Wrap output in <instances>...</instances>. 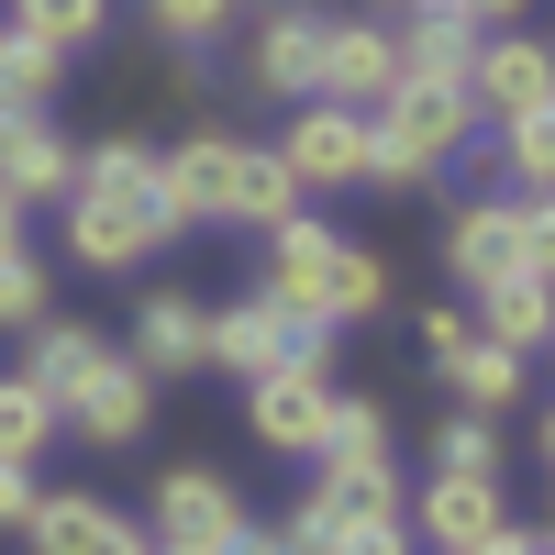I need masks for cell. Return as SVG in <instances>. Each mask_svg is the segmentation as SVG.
Returning a JSON list of instances; mask_svg holds the SVG:
<instances>
[{"label": "cell", "mask_w": 555, "mask_h": 555, "mask_svg": "<svg viewBox=\"0 0 555 555\" xmlns=\"http://www.w3.org/2000/svg\"><path fill=\"white\" fill-rule=\"evenodd\" d=\"M423 12H455V0H378V23H423Z\"/></svg>", "instance_id": "36"}, {"label": "cell", "mask_w": 555, "mask_h": 555, "mask_svg": "<svg viewBox=\"0 0 555 555\" xmlns=\"http://www.w3.org/2000/svg\"><path fill=\"white\" fill-rule=\"evenodd\" d=\"M23 544H34V555H156L145 522H122L101 489H44L34 522H23Z\"/></svg>", "instance_id": "16"}, {"label": "cell", "mask_w": 555, "mask_h": 555, "mask_svg": "<svg viewBox=\"0 0 555 555\" xmlns=\"http://www.w3.org/2000/svg\"><path fill=\"white\" fill-rule=\"evenodd\" d=\"M478 101L467 78H400L378 112H366V190H434L455 156H478Z\"/></svg>", "instance_id": "3"}, {"label": "cell", "mask_w": 555, "mask_h": 555, "mask_svg": "<svg viewBox=\"0 0 555 555\" xmlns=\"http://www.w3.org/2000/svg\"><path fill=\"white\" fill-rule=\"evenodd\" d=\"M378 512H400V455H378V467H311V489H300V512L278 522V544H289V555H322L334 533L378 522Z\"/></svg>", "instance_id": "8"}, {"label": "cell", "mask_w": 555, "mask_h": 555, "mask_svg": "<svg viewBox=\"0 0 555 555\" xmlns=\"http://www.w3.org/2000/svg\"><path fill=\"white\" fill-rule=\"evenodd\" d=\"M322 555H411V512H378V522H356V533H334Z\"/></svg>", "instance_id": "31"}, {"label": "cell", "mask_w": 555, "mask_h": 555, "mask_svg": "<svg viewBox=\"0 0 555 555\" xmlns=\"http://www.w3.org/2000/svg\"><path fill=\"white\" fill-rule=\"evenodd\" d=\"M434 478H500V423L455 411V423L434 434Z\"/></svg>", "instance_id": "30"}, {"label": "cell", "mask_w": 555, "mask_h": 555, "mask_svg": "<svg viewBox=\"0 0 555 555\" xmlns=\"http://www.w3.org/2000/svg\"><path fill=\"white\" fill-rule=\"evenodd\" d=\"M256 289L278 300V311H300V322H322V334H345V322H378L389 311V256L378 245H356V234H334V222H311V211H289L267 234V278Z\"/></svg>", "instance_id": "2"}, {"label": "cell", "mask_w": 555, "mask_h": 555, "mask_svg": "<svg viewBox=\"0 0 555 555\" xmlns=\"http://www.w3.org/2000/svg\"><path fill=\"white\" fill-rule=\"evenodd\" d=\"M522 12H533V0H455L467 34H522Z\"/></svg>", "instance_id": "32"}, {"label": "cell", "mask_w": 555, "mask_h": 555, "mask_svg": "<svg viewBox=\"0 0 555 555\" xmlns=\"http://www.w3.org/2000/svg\"><path fill=\"white\" fill-rule=\"evenodd\" d=\"M544 256H555V222L522 190H478V201L444 211V278H455V300L500 289V278H544Z\"/></svg>", "instance_id": "4"}, {"label": "cell", "mask_w": 555, "mask_h": 555, "mask_svg": "<svg viewBox=\"0 0 555 555\" xmlns=\"http://www.w3.org/2000/svg\"><path fill=\"white\" fill-rule=\"evenodd\" d=\"M56 222H67V267H89V278H133L156 245H178L167 190H156V145H145V133L78 145V178H67Z\"/></svg>", "instance_id": "1"}, {"label": "cell", "mask_w": 555, "mask_h": 555, "mask_svg": "<svg viewBox=\"0 0 555 555\" xmlns=\"http://www.w3.org/2000/svg\"><path fill=\"white\" fill-rule=\"evenodd\" d=\"M56 78H67V56H44V44H23L12 23H0V112H44Z\"/></svg>", "instance_id": "28"}, {"label": "cell", "mask_w": 555, "mask_h": 555, "mask_svg": "<svg viewBox=\"0 0 555 555\" xmlns=\"http://www.w3.org/2000/svg\"><path fill=\"white\" fill-rule=\"evenodd\" d=\"M478 156H500V167H512V190L544 201V178H555V122H500V133H478Z\"/></svg>", "instance_id": "29"}, {"label": "cell", "mask_w": 555, "mask_h": 555, "mask_svg": "<svg viewBox=\"0 0 555 555\" xmlns=\"http://www.w3.org/2000/svg\"><path fill=\"white\" fill-rule=\"evenodd\" d=\"M44 444H56V400L0 378V467H44Z\"/></svg>", "instance_id": "24"}, {"label": "cell", "mask_w": 555, "mask_h": 555, "mask_svg": "<svg viewBox=\"0 0 555 555\" xmlns=\"http://www.w3.org/2000/svg\"><path fill=\"white\" fill-rule=\"evenodd\" d=\"M378 455H400L389 411H378V400H345V389H334V411H322V444H311V467H378Z\"/></svg>", "instance_id": "23"}, {"label": "cell", "mask_w": 555, "mask_h": 555, "mask_svg": "<svg viewBox=\"0 0 555 555\" xmlns=\"http://www.w3.org/2000/svg\"><path fill=\"white\" fill-rule=\"evenodd\" d=\"M101 345H112V334H89L78 311H44L34 334H23V366H12V378H23V389H44V400H56V389L78 378V366L101 356Z\"/></svg>", "instance_id": "21"}, {"label": "cell", "mask_w": 555, "mask_h": 555, "mask_svg": "<svg viewBox=\"0 0 555 555\" xmlns=\"http://www.w3.org/2000/svg\"><path fill=\"white\" fill-rule=\"evenodd\" d=\"M245 23V0H145V34L178 44V56H201V44H222Z\"/></svg>", "instance_id": "27"}, {"label": "cell", "mask_w": 555, "mask_h": 555, "mask_svg": "<svg viewBox=\"0 0 555 555\" xmlns=\"http://www.w3.org/2000/svg\"><path fill=\"white\" fill-rule=\"evenodd\" d=\"M156 555H178V544H156Z\"/></svg>", "instance_id": "38"}, {"label": "cell", "mask_w": 555, "mask_h": 555, "mask_svg": "<svg viewBox=\"0 0 555 555\" xmlns=\"http://www.w3.org/2000/svg\"><path fill=\"white\" fill-rule=\"evenodd\" d=\"M322 411H334V356H300V366L245 378V423H256L267 455H311L322 444Z\"/></svg>", "instance_id": "11"}, {"label": "cell", "mask_w": 555, "mask_h": 555, "mask_svg": "<svg viewBox=\"0 0 555 555\" xmlns=\"http://www.w3.org/2000/svg\"><path fill=\"white\" fill-rule=\"evenodd\" d=\"M34 500H44V478H34V467H0V522H12V533L34 522Z\"/></svg>", "instance_id": "33"}, {"label": "cell", "mask_w": 555, "mask_h": 555, "mask_svg": "<svg viewBox=\"0 0 555 555\" xmlns=\"http://www.w3.org/2000/svg\"><path fill=\"white\" fill-rule=\"evenodd\" d=\"M467 334L533 366V356H544V334H555V300H544V278H500V289H478V300H467Z\"/></svg>", "instance_id": "20"}, {"label": "cell", "mask_w": 555, "mask_h": 555, "mask_svg": "<svg viewBox=\"0 0 555 555\" xmlns=\"http://www.w3.org/2000/svg\"><path fill=\"white\" fill-rule=\"evenodd\" d=\"M289 211H311V201H300V178L278 167V145L234 133V178H222V222H245V234H278Z\"/></svg>", "instance_id": "18"}, {"label": "cell", "mask_w": 555, "mask_h": 555, "mask_svg": "<svg viewBox=\"0 0 555 555\" xmlns=\"http://www.w3.org/2000/svg\"><path fill=\"white\" fill-rule=\"evenodd\" d=\"M489 555H555V544H544V533H533V522H512V533H500V544H489Z\"/></svg>", "instance_id": "35"}, {"label": "cell", "mask_w": 555, "mask_h": 555, "mask_svg": "<svg viewBox=\"0 0 555 555\" xmlns=\"http://www.w3.org/2000/svg\"><path fill=\"white\" fill-rule=\"evenodd\" d=\"M278 167L300 178V201H322V190H366V112L300 101L289 133H278Z\"/></svg>", "instance_id": "12"}, {"label": "cell", "mask_w": 555, "mask_h": 555, "mask_svg": "<svg viewBox=\"0 0 555 555\" xmlns=\"http://www.w3.org/2000/svg\"><path fill=\"white\" fill-rule=\"evenodd\" d=\"M145 423H156V378H145L122 345H101V356L56 389V434H78V444H145Z\"/></svg>", "instance_id": "6"}, {"label": "cell", "mask_w": 555, "mask_h": 555, "mask_svg": "<svg viewBox=\"0 0 555 555\" xmlns=\"http://www.w3.org/2000/svg\"><path fill=\"white\" fill-rule=\"evenodd\" d=\"M455 345H467V300H455V311H423V356H434V366H444V356H455Z\"/></svg>", "instance_id": "34"}, {"label": "cell", "mask_w": 555, "mask_h": 555, "mask_svg": "<svg viewBox=\"0 0 555 555\" xmlns=\"http://www.w3.org/2000/svg\"><path fill=\"white\" fill-rule=\"evenodd\" d=\"M78 145L56 133V112H0V201L34 211V201H67Z\"/></svg>", "instance_id": "17"}, {"label": "cell", "mask_w": 555, "mask_h": 555, "mask_svg": "<svg viewBox=\"0 0 555 555\" xmlns=\"http://www.w3.org/2000/svg\"><path fill=\"white\" fill-rule=\"evenodd\" d=\"M44 311H56V267L34 245H0V334H34Z\"/></svg>", "instance_id": "25"}, {"label": "cell", "mask_w": 555, "mask_h": 555, "mask_svg": "<svg viewBox=\"0 0 555 555\" xmlns=\"http://www.w3.org/2000/svg\"><path fill=\"white\" fill-rule=\"evenodd\" d=\"M0 245H23V211H12V201H0Z\"/></svg>", "instance_id": "37"}, {"label": "cell", "mask_w": 555, "mask_h": 555, "mask_svg": "<svg viewBox=\"0 0 555 555\" xmlns=\"http://www.w3.org/2000/svg\"><path fill=\"white\" fill-rule=\"evenodd\" d=\"M389 44H400V78H467L489 34H467L455 12H423V23H389Z\"/></svg>", "instance_id": "22"}, {"label": "cell", "mask_w": 555, "mask_h": 555, "mask_svg": "<svg viewBox=\"0 0 555 555\" xmlns=\"http://www.w3.org/2000/svg\"><path fill=\"white\" fill-rule=\"evenodd\" d=\"M400 512H411V544H434V555H489L500 533H512V489H500V478H423Z\"/></svg>", "instance_id": "9"}, {"label": "cell", "mask_w": 555, "mask_h": 555, "mask_svg": "<svg viewBox=\"0 0 555 555\" xmlns=\"http://www.w3.org/2000/svg\"><path fill=\"white\" fill-rule=\"evenodd\" d=\"M322 23L334 12H311V0H278V12H256V44H245V78L267 89V101H311L322 89Z\"/></svg>", "instance_id": "15"}, {"label": "cell", "mask_w": 555, "mask_h": 555, "mask_svg": "<svg viewBox=\"0 0 555 555\" xmlns=\"http://www.w3.org/2000/svg\"><path fill=\"white\" fill-rule=\"evenodd\" d=\"M434 378H444L455 411H478V423H500V411H522V400H533V366H522V356H500V345H478V334L455 345Z\"/></svg>", "instance_id": "19"}, {"label": "cell", "mask_w": 555, "mask_h": 555, "mask_svg": "<svg viewBox=\"0 0 555 555\" xmlns=\"http://www.w3.org/2000/svg\"><path fill=\"white\" fill-rule=\"evenodd\" d=\"M112 23V0H12V34L44 44V56H67V44H89Z\"/></svg>", "instance_id": "26"}, {"label": "cell", "mask_w": 555, "mask_h": 555, "mask_svg": "<svg viewBox=\"0 0 555 555\" xmlns=\"http://www.w3.org/2000/svg\"><path fill=\"white\" fill-rule=\"evenodd\" d=\"M400 89V44L378 12H345V23H322V89L311 101H334V112H378Z\"/></svg>", "instance_id": "13"}, {"label": "cell", "mask_w": 555, "mask_h": 555, "mask_svg": "<svg viewBox=\"0 0 555 555\" xmlns=\"http://www.w3.org/2000/svg\"><path fill=\"white\" fill-rule=\"evenodd\" d=\"M467 101L478 122H555V56H544V34H489L478 44V67H467Z\"/></svg>", "instance_id": "10"}, {"label": "cell", "mask_w": 555, "mask_h": 555, "mask_svg": "<svg viewBox=\"0 0 555 555\" xmlns=\"http://www.w3.org/2000/svg\"><path fill=\"white\" fill-rule=\"evenodd\" d=\"M300 356H334V334L300 322V311H278L267 289L211 311V366H222V378H267V366H300Z\"/></svg>", "instance_id": "7"}, {"label": "cell", "mask_w": 555, "mask_h": 555, "mask_svg": "<svg viewBox=\"0 0 555 555\" xmlns=\"http://www.w3.org/2000/svg\"><path fill=\"white\" fill-rule=\"evenodd\" d=\"M122 356L145 366L156 389L167 378H201V366H211V300L201 289H145V300H133V345Z\"/></svg>", "instance_id": "14"}, {"label": "cell", "mask_w": 555, "mask_h": 555, "mask_svg": "<svg viewBox=\"0 0 555 555\" xmlns=\"http://www.w3.org/2000/svg\"><path fill=\"white\" fill-rule=\"evenodd\" d=\"M245 533H256V512H245V489L222 478V467H167V478H156L145 544H178V555H234Z\"/></svg>", "instance_id": "5"}]
</instances>
